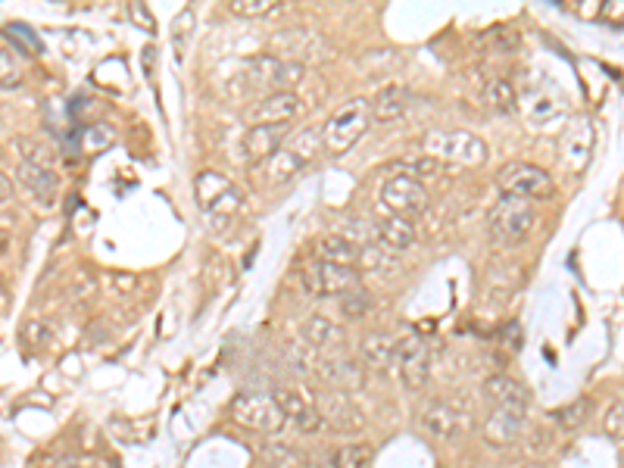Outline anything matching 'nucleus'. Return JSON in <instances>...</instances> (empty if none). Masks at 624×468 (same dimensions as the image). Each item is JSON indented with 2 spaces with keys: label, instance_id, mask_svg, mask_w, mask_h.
<instances>
[{
  "label": "nucleus",
  "instance_id": "1",
  "mask_svg": "<svg viewBox=\"0 0 624 468\" xmlns=\"http://www.w3.org/2000/svg\"><path fill=\"white\" fill-rule=\"evenodd\" d=\"M322 147V132L319 128H300L297 135H291L272 156L253 163V181L259 188H278L294 181L312 160L319 156Z\"/></svg>",
  "mask_w": 624,
  "mask_h": 468
},
{
  "label": "nucleus",
  "instance_id": "2",
  "mask_svg": "<svg viewBox=\"0 0 624 468\" xmlns=\"http://www.w3.org/2000/svg\"><path fill=\"white\" fill-rule=\"evenodd\" d=\"M425 156L437 163H456V166H481L487 160V141H481L475 132H465V128H431L422 138Z\"/></svg>",
  "mask_w": 624,
  "mask_h": 468
},
{
  "label": "nucleus",
  "instance_id": "3",
  "mask_svg": "<svg viewBox=\"0 0 624 468\" xmlns=\"http://www.w3.org/2000/svg\"><path fill=\"white\" fill-rule=\"evenodd\" d=\"M372 113H369V100L366 97H353L347 100L341 110H334L328 122L319 128L322 132V147L334 156H344L362 135L369 132Z\"/></svg>",
  "mask_w": 624,
  "mask_h": 468
},
{
  "label": "nucleus",
  "instance_id": "4",
  "mask_svg": "<svg viewBox=\"0 0 624 468\" xmlns=\"http://www.w3.org/2000/svg\"><path fill=\"white\" fill-rule=\"evenodd\" d=\"M534 228V203L522 200V197H500V203L493 206L487 216V231L490 238L500 247H518L531 238Z\"/></svg>",
  "mask_w": 624,
  "mask_h": 468
},
{
  "label": "nucleus",
  "instance_id": "5",
  "mask_svg": "<svg viewBox=\"0 0 624 468\" xmlns=\"http://www.w3.org/2000/svg\"><path fill=\"white\" fill-rule=\"evenodd\" d=\"M497 188L506 197H522L528 203H537V200H550L556 194V181L550 172L534 163L512 160L497 172Z\"/></svg>",
  "mask_w": 624,
  "mask_h": 468
},
{
  "label": "nucleus",
  "instance_id": "6",
  "mask_svg": "<svg viewBox=\"0 0 624 468\" xmlns=\"http://www.w3.org/2000/svg\"><path fill=\"white\" fill-rule=\"evenodd\" d=\"M378 203H381V213L415 222L428 210L431 197H428V188L422 185V181H415L409 175H387L381 181Z\"/></svg>",
  "mask_w": 624,
  "mask_h": 468
},
{
  "label": "nucleus",
  "instance_id": "7",
  "mask_svg": "<svg viewBox=\"0 0 624 468\" xmlns=\"http://www.w3.org/2000/svg\"><path fill=\"white\" fill-rule=\"evenodd\" d=\"M194 194H197L200 210L210 213L219 222L231 219L234 213L241 210V191L234 188L231 178H225L222 172H213V169L200 172L197 181H194Z\"/></svg>",
  "mask_w": 624,
  "mask_h": 468
},
{
  "label": "nucleus",
  "instance_id": "8",
  "mask_svg": "<svg viewBox=\"0 0 624 468\" xmlns=\"http://www.w3.org/2000/svg\"><path fill=\"white\" fill-rule=\"evenodd\" d=\"M231 415L241 428L256 431V434H269V437L288 428V422L281 419V412L275 409L269 394H241L231 403Z\"/></svg>",
  "mask_w": 624,
  "mask_h": 468
},
{
  "label": "nucleus",
  "instance_id": "9",
  "mask_svg": "<svg viewBox=\"0 0 624 468\" xmlns=\"http://www.w3.org/2000/svg\"><path fill=\"white\" fill-rule=\"evenodd\" d=\"M269 397H272L275 409L281 412V419L288 422V425H294L300 434H322L325 431V422H322L316 403H312L303 394V390H297V387H278V390H272Z\"/></svg>",
  "mask_w": 624,
  "mask_h": 468
},
{
  "label": "nucleus",
  "instance_id": "10",
  "mask_svg": "<svg viewBox=\"0 0 624 468\" xmlns=\"http://www.w3.org/2000/svg\"><path fill=\"white\" fill-rule=\"evenodd\" d=\"M303 113V100L297 91H275L253 100L244 110V119L253 125H291Z\"/></svg>",
  "mask_w": 624,
  "mask_h": 468
},
{
  "label": "nucleus",
  "instance_id": "11",
  "mask_svg": "<svg viewBox=\"0 0 624 468\" xmlns=\"http://www.w3.org/2000/svg\"><path fill=\"white\" fill-rule=\"evenodd\" d=\"M359 284V272L347 266H331V263H312L303 272V288L312 297H344Z\"/></svg>",
  "mask_w": 624,
  "mask_h": 468
},
{
  "label": "nucleus",
  "instance_id": "12",
  "mask_svg": "<svg viewBox=\"0 0 624 468\" xmlns=\"http://www.w3.org/2000/svg\"><path fill=\"white\" fill-rule=\"evenodd\" d=\"M394 366L409 390H422L431 378V353L419 334H406L397 341V359Z\"/></svg>",
  "mask_w": 624,
  "mask_h": 468
},
{
  "label": "nucleus",
  "instance_id": "13",
  "mask_svg": "<svg viewBox=\"0 0 624 468\" xmlns=\"http://www.w3.org/2000/svg\"><path fill=\"white\" fill-rule=\"evenodd\" d=\"M422 428L437 440H450V437L472 428V415L453 406L450 400H431L422 409Z\"/></svg>",
  "mask_w": 624,
  "mask_h": 468
},
{
  "label": "nucleus",
  "instance_id": "14",
  "mask_svg": "<svg viewBox=\"0 0 624 468\" xmlns=\"http://www.w3.org/2000/svg\"><path fill=\"white\" fill-rule=\"evenodd\" d=\"M484 394L487 400L493 403V409H503V412H512V415H528L531 409V390L522 384V381H515L509 375H490L484 381Z\"/></svg>",
  "mask_w": 624,
  "mask_h": 468
},
{
  "label": "nucleus",
  "instance_id": "15",
  "mask_svg": "<svg viewBox=\"0 0 624 468\" xmlns=\"http://www.w3.org/2000/svg\"><path fill=\"white\" fill-rule=\"evenodd\" d=\"M281 69H284V60H278V57H250L241 72L244 85H238L234 91L238 94H263V91L275 94V91H281Z\"/></svg>",
  "mask_w": 624,
  "mask_h": 468
},
{
  "label": "nucleus",
  "instance_id": "16",
  "mask_svg": "<svg viewBox=\"0 0 624 468\" xmlns=\"http://www.w3.org/2000/svg\"><path fill=\"white\" fill-rule=\"evenodd\" d=\"M316 409H319V415H322L325 428L344 431V434L362 431V415H359V409L341 394V390H337V394L322 397V403H316Z\"/></svg>",
  "mask_w": 624,
  "mask_h": 468
},
{
  "label": "nucleus",
  "instance_id": "17",
  "mask_svg": "<svg viewBox=\"0 0 624 468\" xmlns=\"http://www.w3.org/2000/svg\"><path fill=\"white\" fill-rule=\"evenodd\" d=\"M288 128L291 125H253V128H247V135L241 141L244 156L250 163L266 160V156H272L284 141H288Z\"/></svg>",
  "mask_w": 624,
  "mask_h": 468
},
{
  "label": "nucleus",
  "instance_id": "18",
  "mask_svg": "<svg viewBox=\"0 0 624 468\" xmlns=\"http://www.w3.org/2000/svg\"><path fill=\"white\" fill-rule=\"evenodd\" d=\"M316 256L319 263H331V266H347V269H356V263L362 259V247L356 241H350L347 234H322L316 241Z\"/></svg>",
  "mask_w": 624,
  "mask_h": 468
},
{
  "label": "nucleus",
  "instance_id": "19",
  "mask_svg": "<svg viewBox=\"0 0 624 468\" xmlns=\"http://www.w3.org/2000/svg\"><path fill=\"white\" fill-rule=\"evenodd\" d=\"M397 334H387V331H372L366 341H362L359 347V362H366L369 369L375 372H384L394 366L397 359Z\"/></svg>",
  "mask_w": 624,
  "mask_h": 468
},
{
  "label": "nucleus",
  "instance_id": "20",
  "mask_svg": "<svg viewBox=\"0 0 624 468\" xmlns=\"http://www.w3.org/2000/svg\"><path fill=\"white\" fill-rule=\"evenodd\" d=\"M375 238L381 247L387 250H409L415 244V222L409 219H400V216H387V213H378V222H375Z\"/></svg>",
  "mask_w": 624,
  "mask_h": 468
},
{
  "label": "nucleus",
  "instance_id": "21",
  "mask_svg": "<svg viewBox=\"0 0 624 468\" xmlns=\"http://www.w3.org/2000/svg\"><path fill=\"white\" fill-rule=\"evenodd\" d=\"M319 375L334 384L337 390H353L362 384V369L353 356H344V353H331L328 359L319 362Z\"/></svg>",
  "mask_w": 624,
  "mask_h": 468
},
{
  "label": "nucleus",
  "instance_id": "22",
  "mask_svg": "<svg viewBox=\"0 0 624 468\" xmlns=\"http://www.w3.org/2000/svg\"><path fill=\"white\" fill-rule=\"evenodd\" d=\"M412 103V94L403 85H387L384 91H378L375 100H369V113L372 122H397Z\"/></svg>",
  "mask_w": 624,
  "mask_h": 468
},
{
  "label": "nucleus",
  "instance_id": "23",
  "mask_svg": "<svg viewBox=\"0 0 624 468\" xmlns=\"http://www.w3.org/2000/svg\"><path fill=\"white\" fill-rule=\"evenodd\" d=\"M525 431V419L522 415H512V412H503V409H493L490 419L484 425V437L490 440L493 447H512L518 437Z\"/></svg>",
  "mask_w": 624,
  "mask_h": 468
},
{
  "label": "nucleus",
  "instance_id": "24",
  "mask_svg": "<svg viewBox=\"0 0 624 468\" xmlns=\"http://www.w3.org/2000/svg\"><path fill=\"white\" fill-rule=\"evenodd\" d=\"M300 337H303L306 350H312V353L334 350L337 344L344 341L341 328H337L334 322H328L325 316H312V319H306V322L300 325Z\"/></svg>",
  "mask_w": 624,
  "mask_h": 468
},
{
  "label": "nucleus",
  "instance_id": "25",
  "mask_svg": "<svg viewBox=\"0 0 624 468\" xmlns=\"http://www.w3.org/2000/svg\"><path fill=\"white\" fill-rule=\"evenodd\" d=\"M372 456L375 450L369 444H344V447L325 450L316 459V468H369Z\"/></svg>",
  "mask_w": 624,
  "mask_h": 468
},
{
  "label": "nucleus",
  "instance_id": "26",
  "mask_svg": "<svg viewBox=\"0 0 624 468\" xmlns=\"http://www.w3.org/2000/svg\"><path fill=\"white\" fill-rule=\"evenodd\" d=\"M19 181H22V188L38 200H54L57 191H60V178H57L54 169H38V166L22 163L19 166Z\"/></svg>",
  "mask_w": 624,
  "mask_h": 468
},
{
  "label": "nucleus",
  "instance_id": "27",
  "mask_svg": "<svg viewBox=\"0 0 624 468\" xmlns=\"http://www.w3.org/2000/svg\"><path fill=\"white\" fill-rule=\"evenodd\" d=\"M259 459H263L269 468H309V459L303 450L278 444V440H266V444L259 447Z\"/></svg>",
  "mask_w": 624,
  "mask_h": 468
},
{
  "label": "nucleus",
  "instance_id": "28",
  "mask_svg": "<svg viewBox=\"0 0 624 468\" xmlns=\"http://www.w3.org/2000/svg\"><path fill=\"white\" fill-rule=\"evenodd\" d=\"M16 153L22 156L25 166H38V169H54V150L38 138H16L13 141Z\"/></svg>",
  "mask_w": 624,
  "mask_h": 468
},
{
  "label": "nucleus",
  "instance_id": "29",
  "mask_svg": "<svg viewBox=\"0 0 624 468\" xmlns=\"http://www.w3.org/2000/svg\"><path fill=\"white\" fill-rule=\"evenodd\" d=\"M484 103L500 113H509L515 107V85L503 75L493 78V82H487V88H484Z\"/></svg>",
  "mask_w": 624,
  "mask_h": 468
},
{
  "label": "nucleus",
  "instance_id": "30",
  "mask_svg": "<svg viewBox=\"0 0 624 468\" xmlns=\"http://www.w3.org/2000/svg\"><path fill=\"white\" fill-rule=\"evenodd\" d=\"M369 312H372V294L366 288H359V284L341 297V316L344 319L359 322L362 316H369Z\"/></svg>",
  "mask_w": 624,
  "mask_h": 468
},
{
  "label": "nucleus",
  "instance_id": "31",
  "mask_svg": "<svg viewBox=\"0 0 624 468\" xmlns=\"http://www.w3.org/2000/svg\"><path fill=\"white\" fill-rule=\"evenodd\" d=\"M116 141V128L107 125V122H97V125H88L85 135H82V150L85 153H103L110 150Z\"/></svg>",
  "mask_w": 624,
  "mask_h": 468
},
{
  "label": "nucleus",
  "instance_id": "32",
  "mask_svg": "<svg viewBox=\"0 0 624 468\" xmlns=\"http://www.w3.org/2000/svg\"><path fill=\"white\" fill-rule=\"evenodd\" d=\"M440 172V163L437 160H431V156H415V160H400V163H394L390 166V175H409V178H415V181H422V178H431V175H437Z\"/></svg>",
  "mask_w": 624,
  "mask_h": 468
},
{
  "label": "nucleus",
  "instance_id": "33",
  "mask_svg": "<svg viewBox=\"0 0 624 468\" xmlns=\"http://www.w3.org/2000/svg\"><path fill=\"white\" fill-rule=\"evenodd\" d=\"M22 85V63L16 50L0 47V88H19Z\"/></svg>",
  "mask_w": 624,
  "mask_h": 468
},
{
  "label": "nucleus",
  "instance_id": "34",
  "mask_svg": "<svg viewBox=\"0 0 624 468\" xmlns=\"http://www.w3.org/2000/svg\"><path fill=\"white\" fill-rule=\"evenodd\" d=\"M231 13L244 16V19H263L281 7V0H231Z\"/></svg>",
  "mask_w": 624,
  "mask_h": 468
},
{
  "label": "nucleus",
  "instance_id": "35",
  "mask_svg": "<svg viewBox=\"0 0 624 468\" xmlns=\"http://www.w3.org/2000/svg\"><path fill=\"white\" fill-rule=\"evenodd\" d=\"M587 412H590V403H587V400H575V403H568L565 409H556V412H553V419H556L565 431H575V428H581V422L587 419Z\"/></svg>",
  "mask_w": 624,
  "mask_h": 468
},
{
  "label": "nucleus",
  "instance_id": "36",
  "mask_svg": "<svg viewBox=\"0 0 624 468\" xmlns=\"http://www.w3.org/2000/svg\"><path fill=\"white\" fill-rule=\"evenodd\" d=\"M4 35L13 41V50H16V54H32V50H38V41L29 35V29H25V25H7Z\"/></svg>",
  "mask_w": 624,
  "mask_h": 468
},
{
  "label": "nucleus",
  "instance_id": "37",
  "mask_svg": "<svg viewBox=\"0 0 624 468\" xmlns=\"http://www.w3.org/2000/svg\"><path fill=\"white\" fill-rule=\"evenodd\" d=\"M603 428H606V434L615 440V444H621V431H624V406H621V400H615L612 409L606 412Z\"/></svg>",
  "mask_w": 624,
  "mask_h": 468
},
{
  "label": "nucleus",
  "instance_id": "38",
  "mask_svg": "<svg viewBox=\"0 0 624 468\" xmlns=\"http://www.w3.org/2000/svg\"><path fill=\"white\" fill-rule=\"evenodd\" d=\"M185 25H188V29L194 25V13L191 10H181L178 19H175V25H172V41H175L178 50H185Z\"/></svg>",
  "mask_w": 624,
  "mask_h": 468
},
{
  "label": "nucleus",
  "instance_id": "39",
  "mask_svg": "<svg viewBox=\"0 0 624 468\" xmlns=\"http://www.w3.org/2000/svg\"><path fill=\"white\" fill-rule=\"evenodd\" d=\"M600 13H603L606 19H615V22H621V13H624V7H621V0H612V4H600Z\"/></svg>",
  "mask_w": 624,
  "mask_h": 468
},
{
  "label": "nucleus",
  "instance_id": "40",
  "mask_svg": "<svg viewBox=\"0 0 624 468\" xmlns=\"http://www.w3.org/2000/svg\"><path fill=\"white\" fill-rule=\"evenodd\" d=\"M10 197H13V181L0 172V203H10Z\"/></svg>",
  "mask_w": 624,
  "mask_h": 468
},
{
  "label": "nucleus",
  "instance_id": "41",
  "mask_svg": "<svg viewBox=\"0 0 624 468\" xmlns=\"http://www.w3.org/2000/svg\"><path fill=\"white\" fill-rule=\"evenodd\" d=\"M13 222H16V213L10 210V203H0V228H4V231H7V228H10Z\"/></svg>",
  "mask_w": 624,
  "mask_h": 468
},
{
  "label": "nucleus",
  "instance_id": "42",
  "mask_svg": "<svg viewBox=\"0 0 624 468\" xmlns=\"http://www.w3.org/2000/svg\"><path fill=\"white\" fill-rule=\"evenodd\" d=\"M132 16H135V22L141 19V22L147 25V29L153 32V19H150V13H147V7H144V4H132Z\"/></svg>",
  "mask_w": 624,
  "mask_h": 468
},
{
  "label": "nucleus",
  "instance_id": "43",
  "mask_svg": "<svg viewBox=\"0 0 624 468\" xmlns=\"http://www.w3.org/2000/svg\"><path fill=\"white\" fill-rule=\"evenodd\" d=\"M63 468H97V462L94 459H69Z\"/></svg>",
  "mask_w": 624,
  "mask_h": 468
},
{
  "label": "nucleus",
  "instance_id": "44",
  "mask_svg": "<svg viewBox=\"0 0 624 468\" xmlns=\"http://www.w3.org/2000/svg\"><path fill=\"white\" fill-rule=\"evenodd\" d=\"M7 300H10V288H7V281H4V275H0V309L7 306Z\"/></svg>",
  "mask_w": 624,
  "mask_h": 468
},
{
  "label": "nucleus",
  "instance_id": "45",
  "mask_svg": "<svg viewBox=\"0 0 624 468\" xmlns=\"http://www.w3.org/2000/svg\"><path fill=\"white\" fill-rule=\"evenodd\" d=\"M7 244H10V234H7L4 228H0V253H4V250H7Z\"/></svg>",
  "mask_w": 624,
  "mask_h": 468
}]
</instances>
